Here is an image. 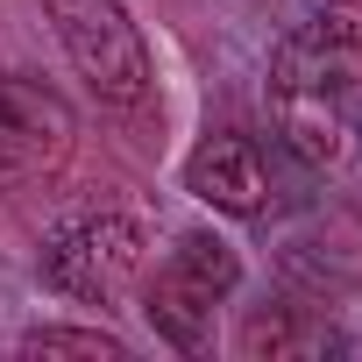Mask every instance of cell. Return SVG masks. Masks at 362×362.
<instances>
[{
	"label": "cell",
	"instance_id": "3957f363",
	"mask_svg": "<svg viewBox=\"0 0 362 362\" xmlns=\"http://www.w3.org/2000/svg\"><path fill=\"white\" fill-rule=\"evenodd\" d=\"M242 284V256L221 242V235H185L149 277H142V313H149V327L170 341V348H206V334H214V313H221V298Z\"/></svg>",
	"mask_w": 362,
	"mask_h": 362
},
{
	"label": "cell",
	"instance_id": "277c9868",
	"mask_svg": "<svg viewBox=\"0 0 362 362\" xmlns=\"http://www.w3.org/2000/svg\"><path fill=\"white\" fill-rule=\"evenodd\" d=\"M355 86H362V8H355V0H327V8H313L291 36H277V50H270V93L348 100Z\"/></svg>",
	"mask_w": 362,
	"mask_h": 362
},
{
	"label": "cell",
	"instance_id": "52a82bcc",
	"mask_svg": "<svg viewBox=\"0 0 362 362\" xmlns=\"http://www.w3.org/2000/svg\"><path fill=\"white\" fill-rule=\"evenodd\" d=\"M270 107H277V135L291 142V156L298 163H313V170H327V163H341L348 156V100H320V93H270Z\"/></svg>",
	"mask_w": 362,
	"mask_h": 362
},
{
	"label": "cell",
	"instance_id": "ba28073f",
	"mask_svg": "<svg viewBox=\"0 0 362 362\" xmlns=\"http://www.w3.org/2000/svg\"><path fill=\"white\" fill-rule=\"evenodd\" d=\"M320 348H341L334 341V327H320V320H305V313H256L249 327H242V355H320Z\"/></svg>",
	"mask_w": 362,
	"mask_h": 362
},
{
	"label": "cell",
	"instance_id": "7a4b0ae2",
	"mask_svg": "<svg viewBox=\"0 0 362 362\" xmlns=\"http://www.w3.org/2000/svg\"><path fill=\"white\" fill-rule=\"evenodd\" d=\"M149 277V228L135 214H78L43 242V284L78 305H114Z\"/></svg>",
	"mask_w": 362,
	"mask_h": 362
},
{
	"label": "cell",
	"instance_id": "5b68a950",
	"mask_svg": "<svg viewBox=\"0 0 362 362\" xmlns=\"http://www.w3.org/2000/svg\"><path fill=\"white\" fill-rule=\"evenodd\" d=\"M71 107L36 86V78H0V192L8 185H36L71 156Z\"/></svg>",
	"mask_w": 362,
	"mask_h": 362
},
{
	"label": "cell",
	"instance_id": "6da1fadb",
	"mask_svg": "<svg viewBox=\"0 0 362 362\" xmlns=\"http://www.w3.org/2000/svg\"><path fill=\"white\" fill-rule=\"evenodd\" d=\"M50 8V29L64 43V57L78 64V78L93 86L100 107L114 114H142L156 100V78H149V50L128 22L121 0H43Z\"/></svg>",
	"mask_w": 362,
	"mask_h": 362
},
{
	"label": "cell",
	"instance_id": "8992f818",
	"mask_svg": "<svg viewBox=\"0 0 362 362\" xmlns=\"http://www.w3.org/2000/svg\"><path fill=\"white\" fill-rule=\"evenodd\" d=\"M185 192L214 214H235V221H256L270 206V163L249 135L235 128H214L192 156H185Z\"/></svg>",
	"mask_w": 362,
	"mask_h": 362
},
{
	"label": "cell",
	"instance_id": "9c48e42d",
	"mask_svg": "<svg viewBox=\"0 0 362 362\" xmlns=\"http://www.w3.org/2000/svg\"><path fill=\"white\" fill-rule=\"evenodd\" d=\"M22 355H107V362H121L128 341L107 334V327H29L22 334Z\"/></svg>",
	"mask_w": 362,
	"mask_h": 362
}]
</instances>
